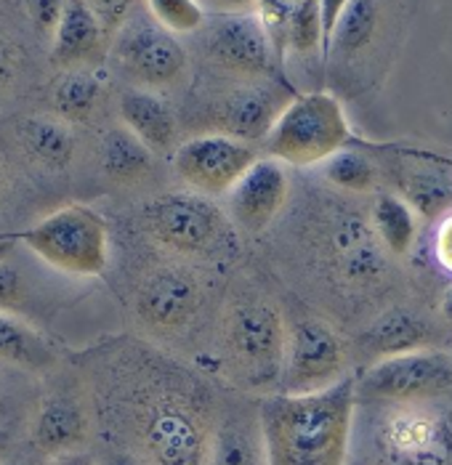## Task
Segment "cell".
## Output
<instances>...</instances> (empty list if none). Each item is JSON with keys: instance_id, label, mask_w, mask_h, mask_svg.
<instances>
[{"instance_id": "obj_30", "label": "cell", "mask_w": 452, "mask_h": 465, "mask_svg": "<svg viewBox=\"0 0 452 465\" xmlns=\"http://www.w3.org/2000/svg\"><path fill=\"white\" fill-rule=\"evenodd\" d=\"M146 14L174 35H192L208 25V14L197 0H144Z\"/></svg>"}, {"instance_id": "obj_19", "label": "cell", "mask_w": 452, "mask_h": 465, "mask_svg": "<svg viewBox=\"0 0 452 465\" xmlns=\"http://www.w3.org/2000/svg\"><path fill=\"white\" fill-rule=\"evenodd\" d=\"M208 465H266L258 407H229L218 412V423L210 439Z\"/></svg>"}, {"instance_id": "obj_41", "label": "cell", "mask_w": 452, "mask_h": 465, "mask_svg": "<svg viewBox=\"0 0 452 465\" xmlns=\"http://www.w3.org/2000/svg\"><path fill=\"white\" fill-rule=\"evenodd\" d=\"M11 251H14V240L0 237V263H3V261H8V252Z\"/></svg>"}, {"instance_id": "obj_44", "label": "cell", "mask_w": 452, "mask_h": 465, "mask_svg": "<svg viewBox=\"0 0 452 465\" xmlns=\"http://www.w3.org/2000/svg\"><path fill=\"white\" fill-rule=\"evenodd\" d=\"M3 420H5V399L0 394V429H3Z\"/></svg>"}, {"instance_id": "obj_16", "label": "cell", "mask_w": 452, "mask_h": 465, "mask_svg": "<svg viewBox=\"0 0 452 465\" xmlns=\"http://www.w3.org/2000/svg\"><path fill=\"white\" fill-rule=\"evenodd\" d=\"M287 194L290 181L285 165L275 157H258L256 165L229 192V215L240 229L258 234L282 213Z\"/></svg>"}, {"instance_id": "obj_6", "label": "cell", "mask_w": 452, "mask_h": 465, "mask_svg": "<svg viewBox=\"0 0 452 465\" xmlns=\"http://www.w3.org/2000/svg\"><path fill=\"white\" fill-rule=\"evenodd\" d=\"M22 242L51 269L70 277H102L109 263V229L96 211L85 205H65L43 215Z\"/></svg>"}, {"instance_id": "obj_31", "label": "cell", "mask_w": 452, "mask_h": 465, "mask_svg": "<svg viewBox=\"0 0 452 465\" xmlns=\"http://www.w3.org/2000/svg\"><path fill=\"white\" fill-rule=\"evenodd\" d=\"M85 3L94 11V16L99 19L102 30L112 43V37L128 25V19L139 11V3H144V0H85Z\"/></svg>"}, {"instance_id": "obj_15", "label": "cell", "mask_w": 452, "mask_h": 465, "mask_svg": "<svg viewBox=\"0 0 452 465\" xmlns=\"http://www.w3.org/2000/svg\"><path fill=\"white\" fill-rule=\"evenodd\" d=\"M206 292L197 274L184 266H163L144 277L136 292V317L157 332H176L203 309Z\"/></svg>"}, {"instance_id": "obj_24", "label": "cell", "mask_w": 452, "mask_h": 465, "mask_svg": "<svg viewBox=\"0 0 452 465\" xmlns=\"http://www.w3.org/2000/svg\"><path fill=\"white\" fill-rule=\"evenodd\" d=\"M19 142L33 160L48 168L70 165V160L75 157V146H77L70 123H65L62 117H48V114L25 117L19 123Z\"/></svg>"}, {"instance_id": "obj_43", "label": "cell", "mask_w": 452, "mask_h": 465, "mask_svg": "<svg viewBox=\"0 0 452 465\" xmlns=\"http://www.w3.org/2000/svg\"><path fill=\"white\" fill-rule=\"evenodd\" d=\"M11 452H8V436H5V430L0 429V463L8 458Z\"/></svg>"}, {"instance_id": "obj_45", "label": "cell", "mask_w": 452, "mask_h": 465, "mask_svg": "<svg viewBox=\"0 0 452 465\" xmlns=\"http://www.w3.org/2000/svg\"><path fill=\"white\" fill-rule=\"evenodd\" d=\"M3 189H5V171H3V165H0V197H3Z\"/></svg>"}, {"instance_id": "obj_22", "label": "cell", "mask_w": 452, "mask_h": 465, "mask_svg": "<svg viewBox=\"0 0 452 465\" xmlns=\"http://www.w3.org/2000/svg\"><path fill=\"white\" fill-rule=\"evenodd\" d=\"M397 194L420 218H442L452 211V179L437 165H402L397 168Z\"/></svg>"}, {"instance_id": "obj_4", "label": "cell", "mask_w": 452, "mask_h": 465, "mask_svg": "<svg viewBox=\"0 0 452 465\" xmlns=\"http://www.w3.org/2000/svg\"><path fill=\"white\" fill-rule=\"evenodd\" d=\"M287 330L279 312L264 298L235 301L221 330L226 370L250 391H279Z\"/></svg>"}, {"instance_id": "obj_32", "label": "cell", "mask_w": 452, "mask_h": 465, "mask_svg": "<svg viewBox=\"0 0 452 465\" xmlns=\"http://www.w3.org/2000/svg\"><path fill=\"white\" fill-rule=\"evenodd\" d=\"M22 3H25V11L37 30L43 35L54 37L56 25L62 19V11H65V0H22Z\"/></svg>"}, {"instance_id": "obj_13", "label": "cell", "mask_w": 452, "mask_h": 465, "mask_svg": "<svg viewBox=\"0 0 452 465\" xmlns=\"http://www.w3.org/2000/svg\"><path fill=\"white\" fill-rule=\"evenodd\" d=\"M258 152L253 143L237 142L224 134L195 136L174 152V168L178 179L203 197L229 194L237 181L256 165Z\"/></svg>"}, {"instance_id": "obj_36", "label": "cell", "mask_w": 452, "mask_h": 465, "mask_svg": "<svg viewBox=\"0 0 452 465\" xmlns=\"http://www.w3.org/2000/svg\"><path fill=\"white\" fill-rule=\"evenodd\" d=\"M348 5V0H322L319 8H322V54L327 56V48H330V37L333 30L344 14V8Z\"/></svg>"}, {"instance_id": "obj_10", "label": "cell", "mask_w": 452, "mask_h": 465, "mask_svg": "<svg viewBox=\"0 0 452 465\" xmlns=\"http://www.w3.org/2000/svg\"><path fill=\"white\" fill-rule=\"evenodd\" d=\"M452 394V357L420 349L373 361L357 381L362 401H426Z\"/></svg>"}, {"instance_id": "obj_21", "label": "cell", "mask_w": 452, "mask_h": 465, "mask_svg": "<svg viewBox=\"0 0 452 465\" xmlns=\"http://www.w3.org/2000/svg\"><path fill=\"white\" fill-rule=\"evenodd\" d=\"M434 332L431 327L405 309H391L362 332V349L373 354V361L386 357H399L428 349Z\"/></svg>"}, {"instance_id": "obj_7", "label": "cell", "mask_w": 452, "mask_h": 465, "mask_svg": "<svg viewBox=\"0 0 452 465\" xmlns=\"http://www.w3.org/2000/svg\"><path fill=\"white\" fill-rule=\"evenodd\" d=\"M144 229L163 248L178 255H210L229 240L221 208L197 192H168L146 203Z\"/></svg>"}, {"instance_id": "obj_27", "label": "cell", "mask_w": 452, "mask_h": 465, "mask_svg": "<svg viewBox=\"0 0 452 465\" xmlns=\"http://www.w3.org/2000/svg\"><path fill=\"white\" fill-rule=\"evenodd\" d=\"M373 232L391 255H407L417 232L416 211L399 194H378L373 203Z\"/></svg>"}, {"instance_id": "obj_11", "label": "cell", "mask_w": 452, "mask_h": 465, "mask_svg": "<svg viewBox=\"0 0 452 465\" xmlns=\"http://www.w3.org/2000/svg\"><path fill=\"white\" fill-rule=\"evenodd\" d=\"M206 62L237 80H269L277 70V48L258 11L213 16L200 30Z\"/></svg>"}, {"instance_id": "obj_5", "label": "cell", "mask_w": 452, "mask_h": 465, "mask_svg": "<svg viewBox=\"0 0 452 465\" xmlns=\"http://www.w3.org/2000/svg\"><path fill=\"white\" fill-rule=\"evenodd\" d=\"M351 139L344 104L327 94L312 91L293 96L282 109L272 134L264 142L266 157H275L282 165H325L333 154L347 149Z\"/></svg>"}, {"instance_id": "obj_3", "label": "cell", "mask_w": 452, "mask_h": 465, "mask_svg": "<svg viewBox=\"0 0 452 465\" xmlns=\"http://www.w3.org/2000/svg\"><path fill=\"white\" fill-rule=\"evenodd\" d=\"M365 404L370 465H452V407L447 396Z\"/></svg>"}, {"instance_id": "obj_23", "label": "cell", "mask_w": 452, "mask_h": 465, "mask_svg": "<svg viewBox=\"0 0 452 465\" xmlns=\"http://www.w3.org/2000/svg\"><path fill=\"white\" fill-rule=\"evenodd\" d=\"M99 163H102V171L112 181L136 183L152 173L155 152L144 142H139L126 125H117L102 136Z\"/></svg>"}, {"instance_id": "obj_20", "label": "cell", "mask_w": 452, "mask_h": 465, "mask_svg": "<svg viewBox=\"0 0 452 465\" xmlns=\"http://www.w3.org/2000/svg\"><path fill=\"white\" fill-rule=\"evenodd\" d=\"M120 120L123 125L144 142L155 154L171 152L176 143V114L163 96L146 88H128L120 96Z\"/></svg>"}, {"instance_id": "obj_40", "label": "cell", "mask_w": 452, "mask_h": 465, "mask_svg": "<svg viewBox=\"0 0 452 465\" xmlns=\"http://www.w3.org/2000/svg\"><path fill=\"white\" fill-rule=\"evenodd\" d=\"M442 317L452 327V287L445 292V298H442Z\"/></svg>"}, {"instance_id": "obj_28", "label": "cell", "mask_w": 452, "mask_h": 465, "mask_svg": "<svg viewBox=\"0 0 452 465\" xmlns=\"http://www.w3.org/2000/svg\"><path fill=\"white\" fill-rule=\"evenodd\" d=\"M376 27H378V3L376 0H348V5L344 8L338 25L333 30V37H330L327 56H330V51H338L341 56L359 54L373 40Z\"/></svg>"}, {"instance_id": "obj_2", "label": "cell", "mask_w": 452, "mask_h": 465, "mask_svg": "<svg viewBox=\"0 0 452 465\" xmlns=\"http://www.w3.org/2000/svg\"><path fill=\"white\" fill-rule=\"evenodd\" d=\"M357 401L351 375L314 394L264 396L258 420L266 465H347Z\"/></svg>"}, {"instance_id": "obj_34", "label": "cell", "mask_w": 452, "mask_h": 465, "mask_svg": "<svg viewBox=\"0 0 452 465\" xmlns=\"http://www.w3.org/2000/svg\"><path fill=\"white\" fill-rule=\"evenodd\" d=\"M434 258L442 266V272L452 274V211L442 215L434 229Z\"/></svg>"}, {"instance_id": "obj_14", "label": "cell", "mask_w": 452, "mask_h": 465, "mask_svg": "<svg viewBox=\"0 0 452 465\" xmlns=\"http://www.w3.org/2000/svg\"><path fill=\"white\" fill-rule=\"evenodd\" d=\"M290 102V91L272 77L237 80V85L210 109V134H224L245 143H264Z\"/></svg>"}, {"instance_id": "obj_35", "label": "cell", "mask_w": 452, "mask_h": 465, "mask_svg": "<svg viewBox=\"0 0 452 465\" xmlns=\"http://www.w3.org/2000/svg\"><path fill=\"white\" fill-rule=\"evenodd\" d=\"M22 70V54L14 43L0 37V91H8Z\"/></svg>"}, {"instance_id": "obj_39", "label": "cell", "mask_w": 452, "mask_h": 465, "mask_svg": "<svg viewBox=\"0 0 452 465\" xmlns=\"http://www.w3.org/2000/svg\"><path fill=\"white\" fill-rule=\"evenodd\" d=\"M43 465H96V458H94L91 450H85V452H72V455H62V458L45 460Z\"/></svg>"}, {"instance_id": "obj_1", "label": "cell", "mask_w": 452, "mask_h": 465, "mask_svg": "<svg viewBox=\"0 0 452 465\" xmlns=\"http://www.w3.org/2000/svg\"><path fill=\"white\" fill-rule=\"evenodd\" d=\"M96 441L134 452L146 465H208L218 404L208 386L144 349L115 351L91 367Z\"/></svg>"}, {"instance_id": "obj_9", "label": "cell", "mask_w": 452, "mask_h": 465, "mask_svg": "<svg viewBox=\"0 0 452 465\" xmlns=\"http://www.w3.org/2000/svg\"><path fill=\"white\" fill-rule=\"evenodd\" d=\"M347 378V343L319 317L298 320L287 330L279 394H314Z\"/></svg>"}, {"instance_id": "obj_17", "label": "cell", "mask_w": 452, "mask_h": 465, "mask_svg": "<svg viewBox=\"0 0 452 465\" xmlns=\"http://www.w3.org/2000/svg\"><path fill=\"white\" fill-rule=\"evenodd\" d=\"M322 0H258V16L272 37L277 56L287 51L309 54L322 48Z\"/></svg>"}, {"instance_id": "obj_26", "label": "cell", "mask_w": 452, "mask_h": 465, "mask_svg": "<svg viewBox=\"0 0 452 465\" xmlns=\"http://www.w3.org/2000/svg\"><path fill=\"white\" fill-rule=\"evenodd\" d=\"M102 77L88 67L65 70L54 85V107L56 117L65 123H85L102 102Z\"/></svg>"}, {"instance_id": "obj_18", "label": "cell", "mask_w": 452, "mask_h": 465, "mask_svg": "<svg viewBox=\"0 0 452 465\" xmlns=\"http://www.w3.org/2000/svg\"><path fill=\"white\" fill-rule=\"evenodd\" d=\"M51 43H54L51 56L59 67L80 70V67H91L105 54L109 37L85 0H65V11Z\"/></svg>"}, {"instance_id": "obj_42", "label": "cell", "mask_w": 452, "mask_h": 465, "mask_svg": "<svg viewBox=\"0 0 452 465\" xmlns=\"http://www.w3.org/2000/svg\"><path fill=\"white\" fill-rule=\"evenodd\" d=\"M0 465H35V463H33L30 458H22V455H8V458H5Z\"/></svg>"}, {"instance_id": "obj_29", "label": "cell", "mask_w": 452, "mask_h": 465, "mask_svg": "<svg viewBox=\"0 0 452 465\" xmlns=\"http://www.w3.org/2000/svg\"><path fill=\"white\" fill-rule=\"evenodd\" d=\"M325 179L333 186H338L341 192H354V194H365L376 189L378 171L373 165V160L359 152V149H341L338 154H333L325 165H322Z\"/></svg>"}, {"instance_id": "obj_12", "label": "cell", "mask_w": 452, "mask_h": 465, "mask_svg": "<svg viewBox=\"0 0 452 465\" xmlns=\"http://www.w3.org/2000/svg\"><path fill=\"white\" fill-rule=\"evenodd\" d=\"M94 436L96 420L88 386H56L40 396L30 426V447L43 463L72 452H85Z\"/></svg>"}, {"instance_id": "obj_25", "label": "cell", "mask_w": 452, "mask_h": 465, "mask_svg": "<svg viewBox=\"0 0 452 465\" xmlns=\"http://www.w3.org/2000/svg\"><path fill=\"white\" fill-rule=\"evenodd\" d=\"M0 361L40 372L54 364V349L30 324L0 312Z\"/></svg>"}, {"instance_id": "obj_37", "label": "cell", "mask_w": 452, "mask_h": 465, "mask_svg": "<svg viewBox=\"0 0 452 465\" xmlns=\"http://www.w3.org/2000/svg\"><path fill=\"white\" fill-rule=\"evenodd\" d=\"M206 14L213 16H232V14H256L258 0H197Z\"/></svg>"}, {"instance_id": "obj_8", "label": "cell", "mask_w": 452, "mask_h": 465, "mask_svg": "<svg viewBox=\"0 0 452 465\" xmlns=\"http://www.w3.org/2000/svg\"><path fill=\"white\" fill-rule=\"evenodd\" d=\"M109 54L117 70L146 91L176 85L189 64L186 48L181 45L178 35L139 11L112 37Z\"/></svg>"}, {"instance_id": "obj_38", "label": "cell", "mask_w": 452, "mask_h": 465, "mask_svg": "<svg viewBox=\"0 0 452 465\" xmlns=\"http://www.w3.org/2000/svg\"><path fill=\"white\" fill-rule=\"evenodd\" d=\"M91 452L96 458V465H146L134 452L112 447V444H102V441H96V450H91Z\"/></svg>"}, {"instance_id": "obj_33", "label": "cell", "mask_w": 452, "mask_h": 465, "mask_svg": "<svg viewBox=\"0 0 452 465\" xmlns=\"http://www.w3.org/2000/svg\"><path fill=\"white\" fill-rule=\"evenodd\" d=\"M22 303V277L8 261L0 263V312L16 309Z\"/></svg>"}]
</instances>
